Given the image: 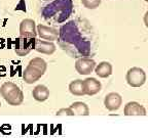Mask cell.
Returning <instances> with one entry per match:
<instances>
[{
    "instance_id": "1",
    "label": "cell",
    "mask_w": 148,
    "mask_h": 138,
    "mask_svg": "<svg viewBox=\"0 0 148 138\" xmlns=\"http://www.w3.org/2000/svg\"><path fill=\"white\" fill-rule=\"evenodd\" d=\"M58 42L60 47L73 58H90L97 49V37L88 20L75 18L61 26Z\"/></svg>"
},
{
    "instance_id": "2",
    "label": "cell",
    "mask_w": 148,
    "mask_h": 138,
    "mask_svg": "<svg viewBox=\"0 0 148 138\" xmlns=\"http://www.w3.org/2000/svg\"><path fill=\"white\" fill-rule=\"evenodd\" d=\"M39 10L45 22L62 24L73 14V0H40Z\"/></svg>"
},
{
    "instance_id": "3",
    "label": "cell",
    "mask_w": 148,
    "mask_h": 138,
    "mask_svg": "<svg viewBox=\"0 0 148 138\" xmlns=\"http://www.w3.org/2000/svg\"><path fill=\"white\" fill-rule=\"evenodd\" d=\"M47 64L44 60L40 57H35L31 60L23 72V79L27 84H33L38 81L45 73Z\"/></svg>"
},
{
    "instance_id": "4",
    "label": "cell",
    "mask_w": 148,
    "mask_h": 138,
    "mask_svg": "<svg viewBox=\"0 0 148 138\" xmlns=\"http://www.w3.org/2000/svg\"><path fill=\"white\" fill-rule=\"evenodd\" d=\"M0 94L9 106H21L24 101V94L22 90L12 82H5L0 87Z\"/></svg>"
},
{
    "instance_id": "5",
    "label": "cell",
    "mask_w": 148,
    "mask_h": 138,
    "mask_svg": "<svg viewBox=\"0 0 148 138\" xmlns=\"http://www.w3.org/2000/svg\"><path fill=\"white\" fill-rule=\"evenodd\" d=\"M125 79L131 87H141L146 82V74L143 69L134 67L127 71Z\"/></svg>"
},
{
    "instance_id": "6",
    "label": "cell",
    "mask_w": 148,
    "mask_h": 138,
    "mask_svg": "<svg viewBox=\"0 0 148 138\" xmlns=\"http://www.w3.org/2000/svg\"><path fill=\"white\" fill-rule=\"evenodd\" d=\"M37 36L36 25L35 22L31 18H25L20 24V37L34 39Z\"/></svg>"
},
{
    "instance_id": "7",
    "label": "cell",
    "mask_w": 148,
    "mask_h": 138,
    "mask_svg": "<svg viewBox=\"0 0 148 138\" xmlns=\"http://www.w3.org/2000/svg\"><path fill=\"white\" fill-rule=\"evenodd\" d=\"M34 39L23 38V37L16 38V42H14V51H16V54L18 56H25V55H27L31 51V49H33Z\"/></svg>"
},
{
    "instance_id": "8",
    "label": "cell",
    "mask_w": 148,
    "mask_h": 138,
    "mask_svg": "<svg viewBox=\"0 0 148 138\" xmlns=\"http://www.w3.org/2000/svg\"><path fill=\"white\" fill-rule=\"evenodd\" d=\"M95 67L96 62L92 58H78L75 62V70L79 75H88L95 70Z\"/></svg>"
},
{
    "instance_id": "9",
    "label": "cell",
    "mask_w": 148,
    "mask_h": 138,
    "mask_svg": "<svg viewBox=\"0 0 148 138\" xmlns=\"http://www.w3.org/2000/svg\"><path fill=\"white\" fill-rule=\"evenodd\" d=\"M36 32L38 36L40 37V39L47 40L49 42H53L55 40H58L59 37V31L55 28L47 27L44 25H38L36 28Z\"/></svg>"
},
{
    "instance_id": "10",
    "label": "cell",
    "mask_w": 148,
    "mask_h": 138,
    "mask_svg": "<svg viewBox=\"0 0 148 138\" xmlns=\"http://www.w3.org/2000/svg\"><path fill=\"white\" fill-rule=\"evenodd\" d=\"M121 104H123V97L116 92H110L104 98L105 108L110 112L117 110L121 106Z\"/></svg>"
},
{
    "instance_id": "11",
    "label": "cell",
    "mask_w": 148,
    "mask_h": 138,
    "mask_svg": "<svg viewBox=\"0 0 148 138\" xmlns=\"http://www.w3.org/2000/svg\"><path fill=\"white\" fill-rule=\"evenodd\" d=\"M33 49H35L37 52L42 53V54L51 55L56 51V45L53 42L35 38L34 44H33Z\"/></svg>"
},
{
    "instance_id": "12",
    "label": "cell",
    "mask_w": 148,
    "mask_h": 138,
    "mask_svg": "<svg viewBox=\"0 0 148 138\" xmlns=\"http://www.w3.org/2000/svg\"><path fill=\"white\" fill-rule=\"evenodd\" d=\"M83 81V87H84V92L86 95L88 96H92L96 95L97 93H99L100 90L102 88V84L99 80H97L96 78H86Z\"/></svg>"
},
{
    "instance_id": "13",
    "label": "cell",
    "mask_w": 148,
    "mask_h": 138,
    "mask_svg": "<svg viewBox=\"0 0 148 138\" xmlns=\"http://www.w3.org/2000/svg\"><path fill=\"white\" fill-rule=\"evenodd\" d=\"M125 116H146V108L137 101H130L123 108Z\"/></svg>"
},
{
    "instance_id": "14",
    "label": "cell",
    "mask_w": 148,
    "mask_h": 138,
    "mask_svg": "<svg viewBox=\"0 0 148 138\" xmlns=\"http://www.w3.org/2000/svg\"><path fill=\"white\" fill-rule=\"evenodd\" d=\"M94 71L100 78H108L112 74V64L108 62H102L96 66Z\"/></svg>"
},
{
    "instance_id": "15",
    "label": "cell",
    "mask_w": 148,
    "mask_h": 138,
    "mask_svg": "<svg viewBox=\"0 0 148 138\" xmlns=\"http://www.w3.org/2000/svg\"><path fill=\"white\" fill-rule=\"evenodd\" d=\"M33 98L36 101L43 102L49 97V89L44 85H37L32 91Z\"/></svg>"
},
{
    "instance_id": "16",
    "label": "cell",
    "mask_w": 148,
    "mask_h": 138,
    "mask_svg": "<svg viewBox=\"0 0 148 138\" xmlns=\"http://www.w3.org/2000/svg\"><path fill=\"white\" fill-rule=\"evenodd\" d=\"M69 108H71L72 112L74 113V115L77 116H88L90 115V108H88V104L81 101H75L71 106H69Z\"/></svg>"
},
{
    "instance_id": "17",
    "label": "cell",
    "mask_w": 148,
    "mask_h": 138,
    "mask_svg": "<svg viewBox=\"0 0 148 138\" xmlns=\"http://www.w3.org/2000/svg\"><path fill=\"white\" fill-rule=\"evenodd\" d=\"M69 91L71 94L75 96H83L86 95L84 92V87H83V81L82 80H74L69 84Z\"/></svg>"
},
{
    "instance_id": "18",
    "label": "cell",
    "mask_w": 148,
    "mask_h": 138,
    "mask_svg": "<svg viewBox=\"0 0 148 138\" xmlns=\"http://www.w3.org/2000/svg\"><path fill=\"white\" fill-rule=\"evenodd\" d=\"M81 3L88 9H96L101 4V0H81Z\"/></svg>"
},
{
    "instance_id": "19",
    "label": "cell",
    "mask_w": 148,
    "mask_h": 138,
    "mask_svg": "<svg viewBox=\"0 0 148 138\" xmlns=\"http://www.w3.org/2000/svg\"><path fill=\"white\" fill-rule=\"evenodd\" d=\"M57 116H74V113L72 112L71 108H61L56 114Z\"/></svg>"
},
{
    "instance_id": "20",
    "label": "cell",
    "mask_w": 148,
    "mask_h": 138,
    "mask_svg": "<svg viewBox=\"0 0 148 138\" xmlns=\"http://www.w3.org/2000/svg\"><path fill=\"white\" fill-rule=\"evenodd\" d=\"M6 75V69L3 66H0V79Z\"/></svg>"
},
{
    "instance_id": "21",
    "label": "cell",
    "mask_w": 148,
    "mask_h": 138,
    "mask_svg": "<svg viewBox=\"0 0 148 138\" xmlns=\"http://www.w3.org/2000/svg\"><path fill=\"white\" fill-rule=\"evenodd\" d=\"M0 106H1V103H0Z\"/></svg>"
},
{
    "instance_id": "22",
    "label": "cell",
    "mask_w": 148,
    "mask_h": 138,
    "mask_svg": "<svg viewBox=\"0 0 148 138\" xmlns=\"http://www.w3.org/2000/svg\"><path fill=\"white\" fill-rule=\"evenodd\" d=\"M146 1H147V0H146Z\"/></svg>"
}]
</instances>
